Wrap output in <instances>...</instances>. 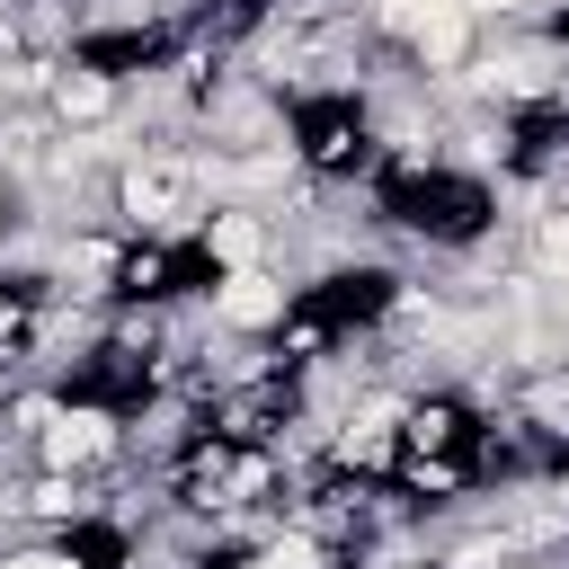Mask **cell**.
Segmentation results:
<instances>
[{
    "mask_svg": "<svg viewBox=\"0 0 569 569\" xmlns=\"http://www.w3.org/2000/svg\"><path fill=\"white\" fill-rule=\"evenodd\" d=\"M231 569H347V551H338V542H320L311 525L276 516L267 533H249V542L231 551Z\"/></svg>",
    "mask_w": 569,
    "mask_h": 569,
    "instance_id": "5",
    "label": "cell"
},
{
    "mask_svg": "<svg viewBox=\"0 0 569 569\" xmlns=\"http://www.w3.org/2000/svg\"><path fill=\"white\" fill-rule=\"evenodd\" d=\"M302 302V284L276 267V258H258V267H222L213 284H204V302H196V320L213 329V338H276V320Z\"/></svg>",
    "mask_w": 569,
    "mask_h": 569,
    "instance_id": "3",
    "label": "cell"
},
{
    "mask_svg": "<svg viewBox=\"0 0 569 569\" xmlns=\"http://www.w3.org/2000/svg\"><path fill=\"white\" fill-rule=\"evenodd\" d=\"M0 569H89V551L71 533H53V542H0Z\"/></svg>",
    "mask_w": 569,
    "mask_h": 569,
    "instance_id": "6",
    "label": "cell"
},
{
    "mask_svg": "<svg viewBox=\"0 0 569 569\" xmlns=\"http://www.w3.org/2000/svg\"><path fill=\"white\" fill-rule=\"evenodd\" d=\"M124 409L107 400V391H62L53 400V418H44V436L27 445V462H44V471H80V480H107L116 462H124Z\"/></svg>",
    "mask_w": 569,
    "mask_h": 569,
    "instance_id": "2",
    "label": "cell"
},
{
    "mask_svg": "<svg viewBox=\"0 0 569 569\" xmlns=\"http://www.w3.org/2000/svg\"><path fill=\"white\" fill-rule=\"evenodd\" d=\"M196 258L222 276V267H258V258H276V222L267 213H249V204H204V222H196Z\"/></svg>",
    "mask_w": 569,
    "mask_h": 569,
    "instance_id": "4",
    "label": "cell"
},
{
    "mask_svg": "<svg viewBox=\"0 0 569 569\" xmlns=\"http://www.w3.org/2000/svg\"><path fill=\"white\" fill-rule=\"evenodd\" d=\"M107 222L133 231V240H196L204 222V178H196V151L187 142H133L116 169H107Z\"/></svg>",
    "mask_w": 569,
    "mask_h": 569,
    "instance_id": "1",
    "label": "cell"
}]
</instances>
